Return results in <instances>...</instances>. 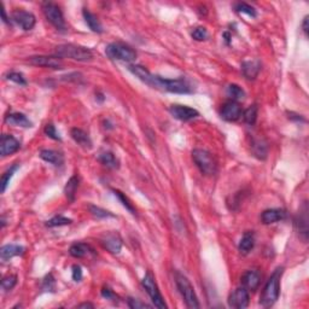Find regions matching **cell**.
<instances>
[{
    "label": "cell",
    "mask_w": 309,
    "mask_h": 309,
    "mask_svg": "<svg viewBox=\"0 0 309 309\" xmlns=\"http://www.w3.org/2000/svg\"><path fill=\"white\" fill-rule=\"evenodd\" d=\"M130 73L137 76L139 80L145 82L151 87L157 90L165 91L170 93H178V95H189L192 93V87L185 79H164L162 76L152 75L145 66L138 65V64H130L128 66Z\"/></svg>",
    "instance_id": "obj_1"
},
{
    "label": "cell",
    "mask_w": 309,
    "mask_h": 309,
    "mask_svg": "<svg viewBox=\"0 0 309 309\" xmlns=\"http://www.w3.org/2000/svg\"><path fill=\"white\" fill-rule=\"evenodd\" d=\"M283 267H278L273 272L271 278L268 279L266 285H264L261 298H260V303H261L262 307H272L279 298V293H280V278L283 276Z\"/></svg>",
    "instance_id": "obj_2"
},
{
    "label": "cell",
    "mask_w": 309,
    "mask_h": 309,
    "mask_svg": "<svg viewBox=\"0 0 309 309\" xmlns=\"http://www.w3.org/2000/svg\"><path fill=\"white\" fill-rule=\"evenodd\" d=\"M57 57L59 58H69L78 62H90L93 59V52L85 46L75 45V44H63L57 46L56 50Z\"/></svg>",
    "instance_id": "obj_3"
},
{
    "label": "cell",
    "mask_w": 309,
    "mask_h": 309,
    "mask_svg": "<svg viewBox=\"0 0 309 309\" xmlns=\"http://www.w3.org/2000/svg\"><path fill=\"white\" fill-rule=\"evenodd\" d=\"M192 160L197 165L202 174L207 177H212L217 173V161L214 155L210 154L207 150L195 149L192 151Z\"/></svg>",
    "instance_id": "obj_4"
},
{
    "label": "cell",
    "mask_w": 309,
    "mask_h": 309,
    "mask_svg": "<svg viewBox=\"0 0 309 309\" xmlns=\"http://www.w3.org/2000/svg\"><path fill=\"white\" fill-rule=\"evenodd\" d=\"M105 54L114 61L133 62L137 59V51L123 43H111L105 48Z\"/></svg>",
    "instance_id": "obj_5"
},
{
    "label": "cell",
    "mask_w": 309,
    "mask_h": 309,
    "mask_svg": "<svg viewBox=\"0 0 309 309\" xmlns=\"http://www.w3.org/2000/svg\"><path fill=\"white\" fill-rule=\"evenodd\" d=\"M175 283H177L178 289L184 298L185 303L189 308H199L198 298H197L196 293H195L194 286L191 285L189 279L180 273H175Z\"/></svg>",
    "instance_id": "obj_6"
},
{
    "label": "cell",
    "mask_w": 309,
    "mask_h": 309,
    "mask_svg": "<svg viewBox=\"0 0 309 309\" xmlns=\"http://www.w3.org/2000/svg\"><path fill=\"white\" fill-rule=\"evenodd\" d=\"M142 284H143V288L145 289V291L147 293V295H149L150 298H151V301H152V303L155 305V307H157L160 309L167 308V305H165L164 300H163L162 295H161L160 290H158V286H157V284H156L154 276H152L150 272H147V273L145 274Z\"/></svg>",
    "instance_id": "obj_7"
},
{
    "label": "cell",
    "mask_w": 309,
    "mask_h": 309,
    "mask_svg": "<svg viewBox=\"0 0 309 309\" xmlns=\"http://www.w3.org/2000/svg\"><path fill=\"white\" fill-rule=\"evenodd\" d=\"M43 11L48 21L59 32H65L66 24L61 9L53 2H45L43 5Z\"/></svg>",
    "instance_id": "obj_8"
},
{
    "label": "cell",
    "mask_w": 309,
    "mask_h": 309,
    "mask_svg": "<svg viewBox=\"0 0 309 309\" xmlns=\"http://www.w3.org/2000/svg\"><path fill=\"white\" fill-rule=\"evenodd\" d=\"M11 19L23 31H32L36 22L35 16L32 12L24 11V10H16L12 12Z\"/></svg>",
    "instance_id": "obj_9"
},
{
    "label": "cell",
    "mask_w": 309,
    "mask_h": 309,
    "mask_svg": "<svg viewBox=\"0 0 309 309\" xmlns=\"http://www.w3.org/2000/svg\"><path fill=\"white\" fill-rule=\"evenodd\" d=\"M249 302H250L249 291L245 288H243V286L236 289L228 297V306L231 308L244 309L248 307Z\"/></svg>",
    "instance_id": "obj_10"
},
{
    "label": "cell",
    "mask_w": 309,
    "mask_h": 309,
    "mask_svg": "<svg viewBox=\"0 0 309 309\" xmlns=\"http://www.w3.org/2000/svg\"><path fill=\"white\" fill-rule=\"evenodd\" d=\"M169 113L173 117L179 121H184V122L194 120V118H196L199 115V113L196 109L190 108V106L186 105H178V104L177 105L170 106Z\"/></svg>",
    "instance_id": "obj_11"
},
{
    "label": "cell",
    "mask_w": 309,
    "mask_h": 309,
    "mask_svg": "<svg viewBox=\"0 0 309 309\" xmlns=\"http://www.w3.org/2000/svg\"><path fill=\"white\" fill-rule=\"evenodd\" d=\"M295 227L297 229L298 234L302 237L303 241L308 239V204L307 202L302 204L300 208V211L297 212L295 219Z\"/></svg>",
    "instance_id": "obj_12"
},
{
    "label": "cell",
    "mask_w": 309,
    "mask_h": 309,
    "mask_svg": "<svg viewBox=\"0 0 309 309\" xmlns=\"http://www.w3.org/2000/svg\"><path fill=\"white\" fill-rule=\"evenodd\" d=\"M243 114L242 111L241 105L238 102H234V100H228L222 105L221 111H220V115L224 118L225 121H228V122H234V121L239 120Z\"/></svg>",
    "instance_id": "obj_13"
},
{
    "label": "cell",
    "mask_w": 309,
    "mask_h": 309,
    "mask_svg": "<svg viewBox=\"0 0 309 309\" xmlns=\"http://www.w3.org/2000/svg\"><path fill=\"white\" fill-rule=\"evenodd\" d=\"M29 63L36 66H44V68L50 69H62L63 68V62L59 57L51 56H34L29 58Z\"/></svg>",
    "instance_id": "obj_14"
},
{
    "label": "cell",
    "mask_w": 309,
    "mask_h": 309,
    "mask_svg": "<svg viewBox=\"0 0 309 309\" xmlns=\"http://www.w3.org/2000/svg\"><path fill=\"white\" fill-rule=\"evenodd\" d=\"M102 244L109 253L116 254V255L120 254L121 249H122V239H121L120 234L116 232H109V233L104 234Z\"/></svg>",
    "instance_id": "obj_15"
},
{
    "label": "cell",
    "mask_w": 309,
    "mask_h": 309,
    "mask_svg": "<svg viewBox=\"0 0 309 309\" xmlns=\"http://www.w3.org/2000/svg\"><path fill=\"white\" fill-rule=\"evenodd\" d=\"M21 147V144H19L18 140L15 137L9 134H2L1 135V143H0V154H1L2 157H6V156H10L15 152H17Z\"/></svg>",
    "instance_id": "obj_16"
},
{
    "label": "cell",
    "mask_w": 309,
    "mask_h": 309,
    "mask_svg": "<svg viewBox=\"0 0 309 309\" xmlns=\"http://www.w3.org/2000/svg\"><path fill=\"white\" fill-rule=\"evenodd\" d=\"M260 283H261V273L259 272V269L246 271L242 276L243 288H245L248 291H255L259 288Z\"/></svg>",
    "instance_id": "obj_17"
},
{
    "label": "cell",
    "mask_w": 309,
    "mask_h": 309,
    "mask_svg": "<svg viewBox=\"0 0 309 309\" xmlns=\"http://www.w3.org/2000/svg\"><path fill=\"white\" fill-rule=\"evenodd\" d=\"M286 217V211L280 208H272V209L264 210L261 214V221L264 225L276 224V222L281 221Z\"/></svg>",
    "instance_id": "obj_18"
},
{
    "label": "cell",
    "mask_w": 309,
    "mask_h": 309,
    "mask_svg": "<svg viewBox=\"0 0 309 309\" xmlns=\"http://www.w3.org/2000/svg\"><path fill=\"white\" fill-rule=\"evenodd\" d=\"M5 123L23 128H29L33 126L32 121L22 113H10L9 115L5 116Z\"/></svg>",
    "instance_id": "obj_19"
},
{
    "label": "cell",
    "mask_w": 309,
    "mask_h": 309,
    "mask_svg": "<svg viewBox=\"0 0 309 309\" xmlns=\"http://www.w3.org/2000/svg\"><path fill=\"white\" fill-rule=\"evenodd\" d=\"M260 70H261V62L258 61V59H255V61H245L242 63V71H243V75L248 80L256 79Z\"/></svg>",
    "instance_id": "obj_20"
},
{
    "label": "cell",
    "mask_w": 309,
    "mask_h": 309,
    "mask_svg": "<svg viewBox=\"0 0 309 309\" xmlns=\"http://www.w3.org/2000/svg\"><path fill=\"white\" fill-rule=\"evenodd\" d=\"M69 254H70L73 258L75 259H82L85 256L90 255V254H93L95 255V249L91 245L85 243H75L70 246L69 249Z\"/></svg>",
    "instance_id": "obj_21"
},
{
    "label": "cell",
    "mask_w": 309,
    "mask_h": 309,
    "mask_svg": "<svg viewBox=\"0 0 309 309\" xmlns=\"http://www.w3.org/2000/svg\"><path fill=\"white\" fill-rule=\"evenodd\" d=\"M26 249L21 245H15V244H7L0 249V258L2 261H7V260L15 258V256H21L24 254Z\"/></svg>",
    "instance_id": "obj_22"
},
{
    "label": "cell",
    "mask_w": 309,
    "mask_h": 309,
    "mask_svg": "<svg viewBox=\"0 0 309 309\" xmlns=\"http://www.w3.org/2000/svg\"><path fill=\"white\" fill-rule=\"evenodd\" d=\"M70 135L75 143H78L81 147L83 149H91L92 147V140H91L90 135L86 132H83L80 128H73L70 130Z\"/></svg>",
    "instance_id": "obj_23"
},
{
    "label": "cell",
    "mask_w": 309,
    "mask_h": 309,
    "mask_svg": "<svg viewBox=\"0 0 309 309\" xmlns=\"http://www.w3.org/2000/svg\"><path fill=\"white\" fill-rule=\"evenodd\" d=\"M40 158L45 162L51 163L54 167H61L64 162V157L61 152L54 151V150H41L40 151Z\"/></svg>",
    "instance_id": "obj_24"
},
{
    "label": "cell",
    "mask_w": 309,
    "mask_h": 309,
    "mask_svg": "<svg viewBox=\"0 0 309 309\" xmlns=\"http://www.w3.org/2000/svg\"><path fill=\"white\" fill-rule=\"evenodd\" d=\"M254 245H255V234H254V232H245L238 245L241 254H243V255L249 254L254 249Z\"/></svg>",
    "instance_id": "obj_25"
},
{
    "label": "cell",
    "mask_w": 309,
    "mask_h": 309,
    "mask_svg": "<svg viewBox=\"0 0 309 309\" xmlns=\"http://www.w3.org/2000/svg\"><path fill=\"white\" fill-rule=\"evenodd\" d=\"M82 15H83V18H85L86 23H87V26L90 27L91 31L95 32V33H98V34L103 33L102 23H100L99 19H98V17L96 16L95 14L90 12L87 9H83Z\"/></svg>",
    "instance_id": "obj_26"
},
{
    "label": "cell",
    "mask_w": 309,
    "mask_h": 309,
    "mask_svg": "<svg viewBox=\"0 0 309 309\" xmlns=\"http://www.w3.org/2000/svg\"><path fill=\"white\" fill-rule=\"evenodd\" d=\"M98 160L100 161L102 164L105 165L106 168H110V169H117V168L120 167L118 160L115 157V155L110 151L100 152V155L98 156Z\"/></svg>",
    "instance_id": "obj_27"
},
{
    "label": "cell",
    "mask_w": 309,
    "mask_h": 309,
    "mask_svg": "<svg viewBox=\"0 0 309 309\" xmlns=\"http://www.w3.org/2000/svg\"><path fill=\"white\" fill-rule=\"evenodd\" d=\"M79 187V178L76 175L71 177L70 179L68 180L65 185V189H64V194H65V197L69 199L70 202H74L75 199V195H76V190Z\"/></svg>",
    "instance_id": "obj_28"
},
{
    "label": "cell",
    "mask_w": 309,
    "mask_h": 309,
    "mask_svg": "<svg viewBox=\"0 0 309 309\" xmlns=\"http://www.w3.org/2000/svg\"><path fill=\"white\" fill-rule=\"evenodd\" d=\"M227 96L231 98V100L238 102V100L244 99V97H245V92H244V90L241 87V86L236 85V83H232V85L227 86Z\"/></svg>",
    "instance_id": "obj_29"
},
{
    "label": "cell",
    "mask_w": 309,
    "mask_h": 309,
    "mask_svg": "<svg viewBox=\"0 0 309 309\" xmlns=\"http://www.w3.org/2000/svg\"><path fill=\"white\" fill-rule=\"evenodd\" d=\"M19 168V164H15L12 165L11 168H9V169L6 170V172L2 174L1 177V192L4 194L5 191H6L7 186H9L10 184V180H11V178L14 177V174L16 173V170Z\"/></svg>",
    "instance_id": "obj_30"
},
{
    "label": "cell",
    "mask_w": 309,
    "mask_h": 309,
    "mask_svg": "<svg viewBox=\"0 0 309 309\" xmlns=\"http://www.w3.org/2000/svg\"><path fill=\"white\" fill-rule=\"evenodd\" d=\"M242 115H243V118L244 121H245V123L253 126L254 123L256 122V120H258V106L256 105L249 106V108L246 109L243 114H242Z\"/></svg>",
    "instance_id": "obj_31"
},
{
    "label": "cell",
    "mask_w": 309,
    "mask_h": 309,
    "mask_svg": "<svg viewBox=\"0 0 309 309\" xmlns=\"http://www.w3.org/2000/svg\"><path fill=\"white\" fill-rule=\"evenodd\" d=\"M234 10L237 12H242V14H246L251 17H256L258 14H256V10L254 9L253 6H250L249 4H245V2H238V4L234 5Z\"/></svg>",
    "instance_id": "obj_32"
},
{
    "label": "cell",
    "mask_w": 309,
    "mask_h": 309,
    "mask_svg": "<svg viewBox=\"0 0 309 309\" xmlns=\"http://www.w3.org/2000/svg\"><path fill=\"white\" fill-rule=\"evenodd\" d=\"M71 219H68V217H64V216H54L52 217L51 220H49L46 222V226L48 227H57V226H65V225H70L71 224Z\"/></svg>",
    "instance_id": "obj_33"
},
{
    "label": "cell",
    "mask_w": 309,
    "mask_h": 309,
    "mask_svg": "<svg viewBox=\"0 0 309 309\" xmlns=\"http://www.w3.org/2000/svg\"><path fill=\"white\" fill-rule=\"evenodd\" d=\"M253 151L256 157L261 158V160H264V158L267 157V145L263 144L261 140H258V142L254 143Z\"/></svg>",
    "instance_id": "obj_34"
},
{
    "label": "cell",
    "mask_w": 309,
    "mask_h": 309,
    "mask_svg": "<svg viewBox=\"0 0 309 309\" xmlns=\"http://www.w3.org/2000/svg\"><path fill=\"white\" fill-rule=\"evenodd\" d=\"M90 211L93 216L98 217V219H106V217H115V215L113 212L108 211V210L102 209L99 207H96V206H91L90 207Z\"/></svg>",
    "instance_id": "obj_35"
},
{
    "label": "cell",
    "mask_w": 309,
    "mask_h": 309,
    "mask_svg": "<svg viewBox=\"0 0 309 309\" xmlns=\"http://www.w3.org/2000/svg\"><path fill=\"white\" fill-rule=\"evenodd\" d=\"M114 191V195H115L116 197H117L118 199H120L121 202H122V206L126 208V209L127 210H130V212H132L133 215L135 214V209H134V207H133V204L130 203V199L127 198V197H126V195H123L122 192L121 191H118V190H113Z\"/></svg>",
    "instance_id": "obj_36"
},
{
    "label": "cell",
    "mask_w": 309,
    "mask_h": 309,
    "mask_svg": "<svg viewBox=\"0 0 309 309\" xmlns=\"http://www.w3.org/2000/svg\"><path fill=\"white\" fill-rule=\"evenodd\" d=\"M16 284H17V276H5V278H2L1 288H2V290L9 291V290H11V289H14Z\"/></svg>",
    "instance_id": "obj_37"
},
{
    "label": "cell",
    "mask_w": 309,
    "mask_h": 309,
    "mask_svg": "<svg viewBox=\"0 0 309 309\" xmlns=\"http://www.w3.org/2000/svg\"><path fill=\"white\" fill-rule=\"evenodd\" d=\"M7 80L12 81V82H16L17 85H22V86H26L27 85V80L21 73H16V71H11L6 75Z\"/></svg>",
    "instance_id": "obj_38"
},
{
    "label": "cell",
    "mask_w": 309,
    "mask_h": 309,
    "mask_svg": "<svg viewBox=\"0 0 309 309\" xmlns=\"http://www.w3.org/2000/svg\"><path fill=\"white\" fill-rule=\"evenodd\" d=\"M192 38L197 41H203L208 38V32L204 27H197L196 29H194L192 32Z\"/></svg>",
    "instance_id": "obj_39"
},
{
    "label": "cell",
    "mask_w": 309,
    "mask_h": 309,
    "mask_svg": "<svg viewBox=\"0 0 309 309\" xmlns=\"http://www.w3.org/2000/svg\"><path fill=\"white\" fill-rule=\"evenodd\" d=\"M44 132H45V134L48 135V137H50L51 139L59 140V142L62 140L61 135H59V133L57 132L56 127H54V126L52 125V123H49V125H46V127H45V130H44Z\"/></svg>",
    "instance_id": "obj_40"
},
{
    "label": "cell",
    "mask_w": 309,
    "mask_h": 309,
    "mask_svg": "<svg viewBox=\"0 0 309 309\" xmlns=\"http://www.w3.org/2000/svg\"><path fill=\"white\" fill-rule=\"evenodd\" d=\"M128 307L132 309H142V308H151L149 305L146 303L142 302L140 300H137V298H128L127 301Z\"/></svg>",
    "instance_id": "obj_41"
},
{
    "label": "cell",
    "mask_w": 309,
    "mask_h": 309,
    "mask_svg": "<svg viewBox=\"0 0 309 309\" xmlns=\"http://www.w3.org/2000/svg\"><path fill=\"white\" fill-rule=\"evenodd\" d=\"M54 279L53 276H52V274H49L48 276L45 278V280H44V288L48 289V290L50 291H53L54 290Z\"/></svg>",
    "instance_id": "obj_42"
},
{
    "label": "cell",
    "mask_w": 309,
    "mask_h": 309,
    "mask_svg": "<svg viewBox=\"0 0 309 309\" xmlns=\"http://www.w3.org/2000/svg\"><path fill=\"white\" fill-rule=\"evenodd\" d=\"M73 279L75 281H80L82 279V268L78 264L73 266Z\"/></svg>",
    "instance_id": "obj_43"
},
{
    "label": "cell",
    "mask_w": 309,
    "mask_h": 309,
    "mask_svg": "<svg viewBox=\"0 0 309 309\" xmlns=\"http://www.w3.org/2000/svg\"><path fill=\"white\" fill-rule=\"evenodd\" d=\"M102 296L104 298H106V300H110V301H116L117 300V296L115 295V293H113V291L110 290V289L108 288H104L102 290Z\"/></svg>",
    "instance_id": "obj_44"
},
{
    "label": "cell",
    "mask_w": 309,
    "mask_h": 309,
    "mask_svg": "<svg viewBox=\"0 0 309 309\" xmlns=\"http://www.w3.org/2000/svg\"><path fill=\"white\" fill-rule=\"evenodd\" d=\"M302 28H303V32H305L306 35H308V16H306L305 19H303Z\"/></svg>",
    "instance_id": "obj_45"
},
{
    "label": "cell",
    "mask_w": 309,
    "mask_h": 309,
    "mask_svg": "<svg viewBox=\"0 0 309 309\" xmlns=\"http://www.w3.org/2000/svg\"><path fill=\"white\" fill-rule=\"evenodd\" d=\"M1 17H2V21H4L5 23H9V18H7L6 12H5V9L4 6H2V4H1Z\"/></svg>",
    "instance_id": "obj_46"
},
{
    "label": "cell",
    "mask_w": 309,
    "mask_h": 309,
    "mask_svg": "<svg viewBox=\"0 0 309 309\" xmlns=\"http://www.w3.org/2000/svg\"><path fill=\"white\" fill-rule=\"evenodd\" d=\"M95 306L92 305V303H81V305L78 306V308H93Z\"/></svg>",
    "instance_id": "obj_47"
}]
</instances>
